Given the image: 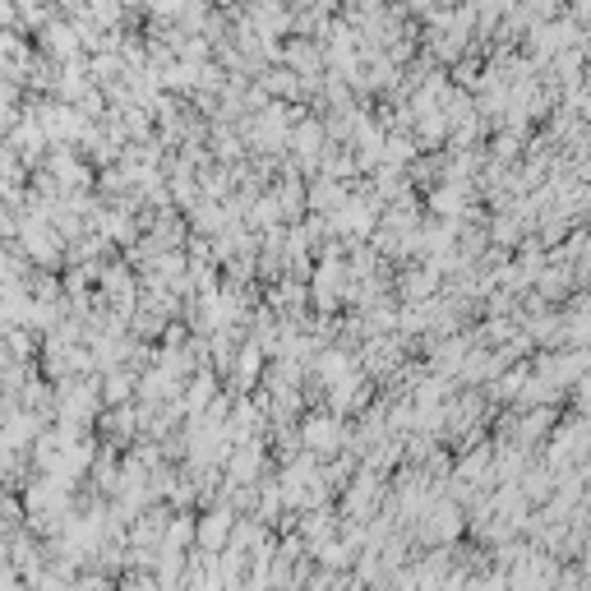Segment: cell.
Listing matches in <instances>:
<instances>
[{"mask_svg": "<svg viewBox=\"0 0 591 591\" xmlns=\"http://www.w3.org/2000/svg\"><path fill=\"white\" fill-rule=\"evenodd\" d=\"M42 42H47V51H56V56H65V51L74 47L70 28H47V37H42Z\"/></svg>", "mask_w": 591, "mask_h": 591, "instance_id": "1", "label": "cell"}, {"mask_svg": "<svg viewBox=\"0 0 591 591\" xmlns=\"http://www.w3.org/2000/svg\"><path fill=\"white\" fill-rule=\"evenodd\" d=\"M14 130V107L10 102H0V134H10Z\"/></svg>", "mask_w": 591, "mask_h": 591, "instance_id": "2", "label": "cell"}]
</instances>
